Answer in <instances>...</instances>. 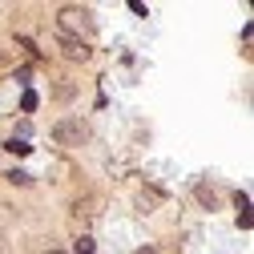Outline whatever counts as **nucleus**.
Segmentation results:
<instances>
[{"instance_id": "7ed1b4c3", "label": "nucleus", "mask_w": 254, "mask_h": 254, "mask_svg": "<svg viewBox=\"0 0 254 254\" xmlns=\"http://www.w3.org/2000/svg\"><path fill=\"white\" fill-rule=\"evenodd\" d=\"M57 37H61V33H57ZM61 45H65V57H69V61H85V57H89V45H85V41L61 37Z\"/></svg>"}, {"instance_id": "9b49d317", "label": "nucleus", "mask_w": 254, "mask_h": 254, "mask_svg": "<svg viewBox=\"0 0 254 254\" xmlns=\"http://www.w3.org/2000/svg\"><path fill=\"white\" fill-rule=\"evenodd\" d=\"M53 254H61V250H53Z\"/></svg>"}, {"instance_id": "423d86ee", "label": "nucleus", "mask_w": 254, "mask_h": 254, "mask_svg": "<svg viewBox=\"0 0 254 254\" xmlns=\"http://www.w3.org/2000/svg\"><path fill=\"white\" fill-rule=\"evenodd\" d=\"M37 105H41V97H37V93H33V89H28V93H24V97H20V109H24V113H33Z\"/></svg>"}, {"instance_id": "f257e3e1", "label": "nucleus", "mask_w": 254, "mask_h": 254, "mask_svg": "<svg viewBox=\"0 0 254 254\" xmlns=\"http://www.w3.org/2000/svg\"><path fill=\"white\" fill-rule=\"evenodd\" d=\"M57 33L61 37H73V41L93 37V12L89 8H77V4H65V8L57 12Z\"/></svg>"}, {"instance_id": "20e7f679", "label": "nucleus", "mask_w": 254, "mask_h": 254, "mask_svg": "<svg viewBox=\"0 0 254 254\" xmlns=\"http://www.w3.org/2000/svg\"><path fill=\"white\" fill-rule=\"evenodd\" d=\"M234 206H238V226L250 230V194H234Z\"/></svg>"}, {"instance_id": "39448f33", "label": "nucleus", "mask_w": 254, "mask_h": 254, "mask_svg": "<svg viewBox=\"0 0 254 254\" xmlns=\"http://www.w3.org/2000/svg\"><path fill=\"white\" fill-rule=\"evenodd\" d=\"M4 149H8V153H16V157H24L33 145H28V141H20V137H8V141H4Z\"/></svg>"}, {"instance_id": "1a4fd4ad", "label": "nucleus", "mask_w": 254, "mask_h": 254, "mask_svg": "<svg viewBox=\"0 0 254 254\" xmlns=\"http://www.w3.org/2000/svg\"><path fill=\"white\" fill-rule=\"evenodd\" d=\"M198 198H202L206 206H214V202H218V194H214V190H210V186H198Z\"/></svg>"}, {"instance_id": "f03ea898", "label": "nucleus", "mask_w": 254, "mask_h": 254, "mask_svg": "<svg viewBox=\"0 0 254 254\" xmlns=\"http://www.w3.org/2000/svg\"><path fill=\"white\" fill-rule=\"evenodd\" d=\"M53 141H57V145H85V141H89V125H85V117H77V113L61 117V121L53 125Z\"/></svg>"}, {"instance_id": "6e6552de", "label": "nucleus", "mask_w": 254, "mask_h": 254, "mask_svg": "<svg viewBox=\"0 0 254 254\" xmlns=\"http://www.w3.org/2000/svg\"><path fill=\"white\" fill-rule=\"evenodd\" d=\"M4 178H8V182H12V186H28V182H33V178H28V174H24V170H8V174H4Z\"/></svg>"}, {"instance_id": "9d476101", "label": "nucleus", "mask_w": 254, "mask_h": 254, "mask_svg": "<svg viewBox=\"0 0 254 254\" xmlns=\"http://www.w3.org/2000/svg\"><path fill=\"white\" fill-rule=\"evenodd\" d=\"M133 254H157V250H153V246H141V250H133Z\"/></svg>"}, {"instance_id": "0eeeda50", "label": "nucleus", "mask_w": 254, "mask_h": 254, "mask_svg": "<svg viewBox=\"0 0 254 254\" xmlns=\"http://www.w3.org/2000/svg\"><path fill=\"white\" fill-rule=\"evenodd\" d=\"M73 254H93V238H89V234H81V238L73 242Z\"/></svg>"}]
</instances>
